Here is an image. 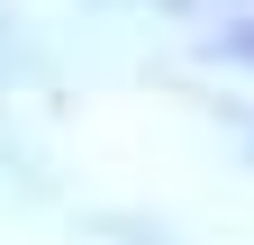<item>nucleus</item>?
I'll list each match as a JSON object with an SVG mask.
<instances>
[{"mask_svg": "<svg viewBox=\"0 0 254 245\" xmlns=\"http://www.w3.org/2000/svg\"><path fill=\"white\" fill-rule=\"evenodd\" d=\"M9 64H18V18H0V91H9Z\"/></svg>", "mask_w": 254, "mask_h": 245, "instance_id": "nucleus-3", "label": "nucleus"}, {"mask_svg": "<svg viewBox=\"0 0 254 245\" xmlns=\"http://www.w3.org/2000/svg\"><path fill=\"white\" fill-rule=\"evenodd\" d=\"M109 9H173V18H209L218 0H109Z\"/></svg>", "mask_w": 254, "mask_h": 245, "instance_id": "nucleus-2", "label": "nucleus"}, {"mask_svg": "<svg viewBox=\"0 0 254 245\" xmlns=\"http://www.w3.org/2000/svg\"><path fill=\"white\" fill-rule=\"evenodd\" d=\"M200 55L227 64V73H254V0H218L200 18Z\"/></svg>", "mask_w": 254, "mask_h": 245, "instance_id": "nucleus-1", "label": "nucleus"}]
</instances>
